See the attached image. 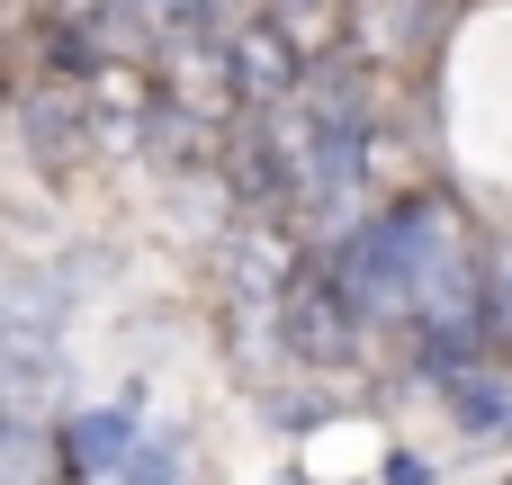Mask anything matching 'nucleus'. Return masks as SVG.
<instances>
[{"instance_id": "nucleus-8", "label": "nucleus", "mask_w": 512, "mask_h": 485, "mask_svg": "<svg viewBox=\"0 0 512 485\" xmlns=\"http://www.w3.org/2000/svg\"><path fill=\"white\" fill-rule=\"evenodd\" d=\"M189 468V450H180V432H144V450L117 468V485H180Z\"/></svg>"}, {"instance_id": "nucleus-9", "label": "nucleus", "mask_w": 512, "mask_h": 485, "mask_svg": "<svg viewBox=\"0 0 512 485\" xmlns=\"http://www.w3.org/2000/svg\"><path fill=\"white\" fill-rule=\"evenodd\" d=\"M270 18H279V27H288V36H297V45L315 54V45H324V36L342 27V0H270Z\"/></svg>"}, {"instance_id": "nucleus-3", "label": "nucleus", "mask_w": 512, "mask_h": 485, "mask_svg": "<svg viewBox=\"0 0 512 485\" xmlns=\"http://www.w3.org/2000/svg\"><path fill=\"white\" fill-rule=\"evenodd\" d=\"M360 306L342 297V279L324 270V261H306L297 279H288V297H279V333H288V351L306 360V369H333V360H351L360 351Z\"/></svg>"}, {"instance_id": "nucleus-1", "label": "nucleus", "mask_w": 512, "mask_h": 485, "mask_svg": "<svg viewBox=\"0 0 512 485\" xmlns=\"http://www.w3.org/2000/svg\"><path fill=\"white\" fill-rule=\"evenodd\" d=\"M351 63H324V81L297 90L306 108V171H297V225L306 234H351L360 225V189H369V144H378V117H369V90L342 81Z\"/></svg>"}, {"instance_id": "nucleus-2", "label": "nucleus", "mask_w": 512, "mask_h": 485, "mask_svg": "<svg viewBox=\"0 0 512 485\" xmlns=\"http://www.w3.org/2000/svg\"><path fill=\"white\" fill-rule=\"evenodd\" d=\"M450 234H459V216H450L441 198H387L378 216H360L351 234L324 243V270H333L342 297L378 324V315H405V306H414V288H423V270L441 261Z\"/></svg>"}, {"instance_id": "nucleus-11", "label": "nucleus", "mask_w": 512, "mask_h": 485, "mask_svg": "<svg viewBox=\"0 0 512 485\" xmlns=\"http://www.w3.org/2000/svg\"><path fill=\"white\" fill-rule=\"evenodd\" d=\"M495 297H504V342H512V261H504V279H495Z\"/></svg>"}, {"instance_id": "nucleus-10", "label": "nucleus", "mask_w": 512, "mask_h": 485, "mask_svg": "<svg viewBox=\"0 0 512 485\" xmlns=\"http://www.w3.org/2000/svg\"><path fill=\"white\" fill-rule=\"evenodd\" d=\"M378 485H432V459H414V450H387Z\"/></svg>"}, {"instance_id": "nucleus-4", "label": "nucleus", "mask_w": 512, "mask_h": 485, "mask_svg": "<svg viewBox=\"0 0 512 485\" xmlns=\"http://www.w3.org/2000/svg\"><path fill=\"white\" fill-rule=\"evenodd\" d=\"M225 63H234V90H243V108H279V99H297L306 90V45L270 18V9H252V18H234V36H225Z\"/></svg>"}, {"instance_id": "nucleus-7", "label": "nucleus", "mask_w": 512, "mask_h": 485, "mask_svg": "<svg viewBox=\"0 0 512 485\" xmlns=\"http://www.w3.org/2000/svg\"><path fill=\"white\" fill-rule=\"evenodd\" d=\"M441 396H450L459 432H477V441H512V387L495 378V369H468V378H450Z\"/></svg>"}, {"instance_id": "nucleus-6", "label": "nucleus", "mask_w": 512, "mask_h": 485, "mask_svg": "<svg viewBox=\"0 0 512 485\" xmlns=\"http://www.w3.org/2000/svg\"><path fill=\"white\" fill-rule=\"evenodd\" d=\"M18 126H27V153H36L45 171H63V162L81 153V135H90L72 90H27V99H18Z\"/></svg>"}, {"instance_id": "nucleus-5", "label": "nucleus", "mask_w": 512, "mask_h": 485, "mask_svg": "<svg viewBox=\"0 0 512 485\" xmlns=\"http://www.w3.org/2000/svg\"><path fill=\"white\" fill-rule=\"evenodd\" d=\"M135 450H144V432H135V396H126V405H90V414H72V423L54 432V459H63V477H72V485L117 477Z\"/></svg>"}]
</instances>
